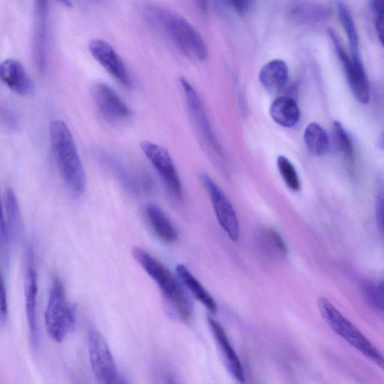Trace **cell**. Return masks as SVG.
<instances>
[{"mask_svg": "<svg viewBox=\"0 0 384 384\" xmlns=\"http://www.w3.org/2000/svg\"><path fill=\"white\" fill-rule=\"evenodd\" d=\"M296 12L298 17H300L301 19L307 21L323 19L327 13L325 10H321L319 7L312 8V6H309V8L307 7V10L304 7H300L298 8Z\"/></svg>", "mask_w": 384, "mask_h": 384, "instance_id": "28", "label": "cell"}, {"mask_svg": "<svg viewBox=\"0 0 384 384\" xmlns=\"http://www.w3.org/2000/svg\"><path fill=\"white\" fill-rule=\"evenodd\" d=\"M289 67L282 60H273L263 66L259 74L262 86L273 93H278L287 84Z\"/></svg>", "mask_w": 384, "mask_h": 384, "instance_id": "17", "label": "cell"}, {"mask_svg": "<svg viewBox=\"0 0 384 384\" xmlns=\"http://www.w3.org/2000/svg\"><path fill=\"white\" fill-rule=\"evenodd\" d=\"M58 2L62 3V5L65 6L68 8L73 7V3H71V0H57Z\"/></svg>", "mask_w": 384, "mask_h": 384, "instance_id": "33", "label": "cell"}, {"mask_svg": "<svg viewBox=\"0 0 384 384\" xmlns=\"http://www.w3.org/2000/svg\"><path fill=\"white\" fill-rule=\"evenodd\" d=\"M277 166L286 185L293 192L300 190V181L295 167L285 156H280L277 159Z\"/></svg>", "mask_w": 384, "mask_h": 384, "instance_id": "24", "label": "cell"}, {"mask_svg": "<svg viewBox=\"0 0 384 384\" xmlns=\"http://www.w3.org/2000/svg\"><path fill=\"white\" fill-rule=\"evenodd\" d=\"M93 101L106 120L120 122L131 117L132 112L120 96L109 85L96 83L91 88Z\"/></svg>", "mask_w": 384, "mask_h": 384, "instance_id": "11", "label": "cell"}, {"mask_svg": "<svg viewBox=\"0 0 384 384\" xmlns=\"http://www.w3.org/2000/svg\"><path fill=\"white\" fill-rule=\"evenodd\" d=\"M270 114L275 122L285 128L295 127L300 118L298 104L292 98H277L271 106Z\"/></svg>", "mask_w": 384, "mask_h": 384, "instance_id": "18", "label": "cell"}, {"mask_svg": "<svg viewBox=\"0 0 384 384\" xmlns=\"http://www.w3.org/2000/svg\"><path fill=\"white\" fill-rule=\"evenodd\" d=\"M203 184L210 194L214 211L219 225L225 230L228 237L237 242L240 237V230L236 212L217 184L207 174H201Z\"/></svg>", "mask_w": 384, "mask_h": 384, "instance_id": "9", "label": "cell"}, {"mask_svg": "<svg viewBox=\"0 0 384 384\" xmlns=\"http://www.w3.org/2000/svg\"><path fill=\"white\" fill-rule=\"evenodd\" d=\"M8 318V303L3 276L0 271V327L6 326Z\"/></svg>", "mask_w": 384, "mask_h": 384, "instance_id": "26", "label": "cell"}, {"mask_svg": "<svg viewBox=\"0 0 384 384\" xmlns=\"http://www.w3.org/2000/svg\"><path fill=\"white\" fill-rule=\"evenodd\" d=\"M366 295L369 298V301L372 302L375 307L381 308L383 309V288L382 285L375 286L368 284L365 288Z\"/></svg>", "mask_w": 384, "mask_h": 384, "instance_id": "29", "label": "cell"}, {"mask_svg": "<svg viewBox=\"0 0 384 384\" xmlns=\"http://www.w3.org/2000/svg\"><path fill=\"white\" fill-rule=\"evenodd\" d=\"M318 307L321 316L327 325L345 340L359 351L365 356L383 368V358L381 352L375 347L349 320L345 318L331 302L325 298H320Z\"/></svg>", "mask_w": 384, "mask_h": 384, "instance_id": "4", "label": "cell"}, {"mask_svg": "<svg viewBox=\"0 0 384 384\" xmlns=\"http://www.w3.org/2000/svg\"><path fill=\"white\" fill-rule=\"evenodd\" d=\"M89 49L93 58L122 86L127 88L131 86V78L127 66L111 44L101 39H95L89 44Z\"/></svg>", "mask_w": 384, "mask_h": 384, "instance_id": "13", "label": "cell"}, {"mask_svg": "<svg viewBox=\"0 0 384 384\" xmlns=\"http://www.w3.org/2000/svg\"><path fill=\"white\" fill-rule=\"evenodd\" d=\"M338 14L348 41H349L351 57L360 59L359 37L351 13L344 3H339L338 4Z\"/></svg>", "mask_w": 384, "mask_h": 384, "instance_id": "22", "label": "cell"}, {"mask_svg": "<svg viewBox=\"0 0 384 384\" xmlns=\"http://www.w3.org/2000/svg\"><path fill=\"white\" fill-rule=\"evenodd\" d=\"M147 15L149 21L171 41L183 55L192 60L204 61L208 49L201 35L183 17L166 8L150 6Z\"/></svg>", "mask_w": 384, "mask_h": 384, "instance_id": "1", "label": "cell"}, {"mask_svg": "<svg viewBox=\"0 0 384 384\" xmlns=\"http://www.w3.org/2000/svg\"><path fill=\"white\" fill-rule=\"evenodd\" d=\"M88 347L93 372L98 382L113 383L118 379V370L110 348L103 336L95 329L89 330Z\"/></svg>", "mask_w": 384, "mask_h": 384, "instance_id": "8", "label": "cell"}, {"mask_svg": "<svg viewBox=\"0 0 384 384\" xmlns=\"http://www.w3.org/2000/svg\"><path fill=\"white\" fill-rule=\"evenodd\" d=\"M208 322L230 374L239 382L244 383L245 375L242 363L232 347L224 329L218 321L211 317H208Z\"/></svg>", "mask_w": 384, "mask_h": 384, "instance_id": "15", "label": "cell"}, {"mask_svg": "<svg viewBox=\"0 0 384 384\" xmlns=\"http://www.w3.org/2000/svg\"><path fill=\"white\" fill-rule=\"evenodd\" d=\"M33 251L29 248L25 273V309L32 346L37 349L39 345L37 323L38 277L33 260Z\"/></svg>", "mask_w": 384, "mask_h": 384, "instance_id": "12", "label": "cell"}, {"mask_svg": "<svg viewBox=\"0 0 384 384\" xmlns=\"http://www.w3.org/2000/svg\"><path fill=\"white\" fill-rule=\"evenodd\" d=\"M176 273L179 278L185 284V287L191 291L193 296L212 313H217L218 311L217 302L191 272L184 265H178Z\"/></svg>", "mask_w": 384, "mask_h": 384, "instance_id": "20", "label": "cell"}, {"mask_svg": "<svg viewBox=\"0 0 384 384\" xmlns=\"http://www.w3.org/2000/svg\"><path fill=\"white\" fill-rule=\"evenodd\" d=\"M6 208L8 219V231L10 237H16L19 232L21 214L19 203L12 189H8L6 193Z\"/></svg>", "mask_w": 384, "mask_h": 384, "instance_id": "23", "label": "cell"}, {"mask_svg": "<svg viewBox=\"0 0 384 384\" xmlns=\"http://www.w3.org/2000/svg\"><path fill=\"white\" fill-rule=\"evenodd\" d=\"M304 140L312 156L321 157L327 153L329 147L327 134L317 122L308 125L304 132Z\"/></svg>", "mask_w": 384, "mask_h": 384, "instance_id": "21", "label": "cell"}, {"mask_svg": "<svg viewBox=\"0 0 384 384\" xmlns=\"http://www.w3.org/2000/svg\"><path fill=\"white\" fill-rule=\"evenodd\" d=\"M329 34L356 100L364 104H368L370 100L369 84L360 58L354 59L348 56L337 33L330 30Z\"/></svg>", "mask_w": 384, "mask_h": 384, "instance_id": "7", "label": "cell"}, {"mask_svg": "<svg viewBox=\"0 0 384 384\" xmlns=\"http://www.w3.org/2000/svg\"><path fill=\"white\" fill-rule=\"evenodd\" d=\"M44 323L47 332L57 343L64 342L75 325V309L68 302L64 284L58 279L51 286Z\"/></svg>", "mask_w": 384, "mask_h": 384, "instance_id": "5", "label": "cell"}, {"mask_svg": "<svg viewBox=\"0 0 384 384\" xmlns=\"http://www.w3.org/2000/svg\"><path fill=\"white\" fill-rule=\"evenodd\" d=\"M377 216L378 224L381 229H383V192H378V199L377 201Z\"/></svg>", "mask_w": 384, "mask_h": 384, "instance_id": "31", "label": "cell"}, {"mask_svg": "<svg viewBox=\"0 0 384 384\" xmlns=\"http://www.w3.org/2000/svg\"><path fill=\"white\" fill-rule=\"evenodd\" d=\"M180 83L184 93V96L190 113L196 129L207 144L220 154L221 149L219 143L214 135L210 122L205 111L200 95L194 86L185 77L180 78Z\"/></svg>", "mask_w": 384, "mask_h": 384, "instance_id": "10", "label": "cell"}, {"mask_svg": "<svg viewBox=\"0 0 384 384\" xmlns=\"http://www.w3.org/2000/svg\"><path fill=\"white\" fill-rule=\"evenodd\" d=\"M193 2L201 12L203 13L208 12L209 0H193Z\"/></svg>", "mask_w": 384, "mask_h": 384, "instance_id": "32", "label": "cell"}, {"mask_svg": "<svg viewBox=\"0 0 384 384\" xmlns=\"http://www.w3.org/2000/svg\"><path fill=\"white\" fill-rule=\"evenodd\" d=\"M146 217L149 226L156 235L165 243L175 242L177 231L166 213L155 204H149L146 208Z\"/></svg>", "mask_w": 384, "mask_h": 384, "instance_id": "19", "label": "cell"}, {"mask_svg": "<svg viewBox=\"0 0 384 384\" xmlns=\"http://www.w3.org/2000/svg\"><path fill=\"white\" fill-rule=\"evenodd\" d=\"M10 235H8L7 224L4 219L3 212L0 203V256L7 257L8 244H10Z\"/></svg>", "mask_w": 384, "mask_h": 384, "instance_id": "27", "label": "cell"}, {"mask_svg": "<svg viewBox=\"0 0 384 384\" xmlns=\"http://www.w3.org/2000/svg\"><path fill=\"white\" fill-rule=\"evenodd\" d=\"M140 148L162 179L169 195L175 201H181L183 195L182 183L169 152L150 141L141 142Z\"/></svg>", "mask_w": 384, "mask_h": 384, "instance_id": "6", "label": "cell"}, {"mask_svg": "<svg viewBox=\"0 0 384 384\" xmlns=\"http://www.w3.org/2000/svg\"><path fill=\"white\" fill-rule=\"evenodd\" d=\"M47 0H37L35 4V61L39 70L46 66Z\"/></svg>", "mask_w": 384, "mask_h": 384, "instance_id": "16", "label": "cell"}, {"mask_svg": "<svg viewBox=\"0 0 384 384\" xmlns=\"http://www.w3.org/2000/svg\"><path fill=\"white\" fill-rule=\"evenodd\" d=\"M333 131L338 149H340L348 162L353 163L354 152L352 141L350 137L348 136L347 133L344 129L342 125L338 121H336L333 123Z\"/></svg>", "mask_w": 384, "mask_h": 384, "instance_id": "25", "label": "cell"}, {"mask_svg": "<svg viewBox=\"0 0 384 384\" xmlns=\"http://www.w3.org/2000/svg\"><path fill=\"white\" fill-rule=\"evenodd\" d=\"M132 254L139 264L158 285L165 298L176 311L179 317L183 320H189L192 314L191 302L172 273L145 249L135 247L133 248Z\"/></svg>", "mask_w": 384, "mask_h": 384, "instance_id": "3", "label": "cell"}, {"mask_svg": "<svg viewBox=\"0 0 384 384\" xmlns=\"http://www.w3.org/2000/svg\"><path fill=\"white\" fill-rule=\"evenodd\" d=\"M0 80L15 93L30 95L33 84L24 66L19 61L6 60L0 64Z\"/></svg>", "mask_w": 384, "mask_h": 384, "instance_id": "14", "label": "cell"}, {"mask_svg": "<svg viewBox=\"0 0 384 384\" xmlns=\"http://www.w3.org/2000/svg\"><path fill=\"white\" fill-rule=\"evenodd\" d=\"M0 118L3 120V124L5 125L6 127L14 129L16 125V118L12 111L8 109H3L0 114Z\"/></svg>", "mask_w": 384, "mask_h": 384, "instance_id": "30", "label": "cell"}, {"mask_svg": "<svg viewBox=\"0 0 384 384\" xmlns=\"http://www.w3.org/2000/svg\"><path fill=\"white\" fill-rule=\"evenodd\" d=\"M50 137L53 156L62 180L71 192L83 194L86 184L85 170L74 138L66 122L60 120L52 121Z\"/></svg>", "mask_w": 384, "mask_h": 384, "instance_id": "2", "label": "cell"}]
</instances>
